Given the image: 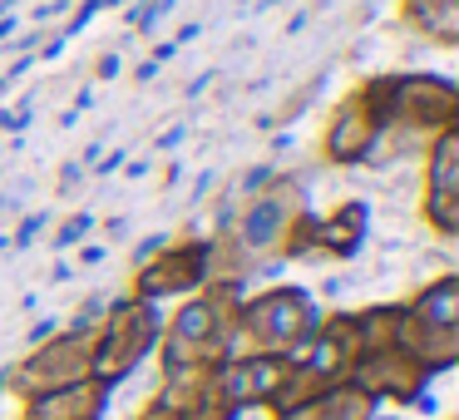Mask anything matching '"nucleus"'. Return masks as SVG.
Masks as SVG:
<instances>
[{
    "instance_id": "obj_11",
    "label": "nucleus",
    "mask_w": 459,
    "mask_h": 420,
    "mask_svg": "<svg viewBox=\"0 0 459 420\" xmlns=\"http://www.w3.org/2000/svg\"><path fill=\"white\" fill-rule=\"evenodd\" d=\"M208 277H212V242L208 238H173L139 262L129 297H143V302L188 297V292H198Z\"/></svg>"
},
{
    "instance_id": "obj_14",
    "label": "nucleus",
    "mask_w": 459,
    "mask_h": 420,
    "mask_svg": "<svg viewBox=\"0 0 459 420\" xmlns=\"http://www.w3.org/2000/svg\"><path fill=\"white\" fill-rule=\"evenodd\" d=\"M376 416H380V406L356 386V381L307 390V396L281 400L277 410H267V420H376Z\"/></svg>"
},
{
    "instance_id": "obj_1",
    "label": "nucleus",
    "mask_w": 459,
    "mask_h": 420,
    "mask_svg": "<svg viewBox=\"0 0 459 420\" xmlns=\"http://www.w3.org/2000/svg\"><path fill=\"white\" fill-rule=\"evenodd\" d=\"M307 228H311L307 188L291 173H272V179H262L238 203L228 228L218 238H208L212 242V277L242 287L252 272L307 258Z\"/></svg>"
},
{
    "instance_id": "obj_12",
    "label": "nucleus",
    "mask_w": 459,
    "mask_h": 420,
    "mask_svg": "<svg viewBox=\"0 0 459 420\" xmlns=\"http://www.w3.org/2000/svg\"><path fill=\"white\" fill-rule=\"evenodd\" d=\"M420 218L439 242L459 238V129H445L420 149Z\"/></svg>"
},
{
    "instance_id": "obj_9",
    "label": "nucleus",
    "mask_w": 459,
    "mask_h": 420,
    "mask_svg": "<svg viewBox=\"0 0 459 420\" xmlns=\"http://www.w3.org/2000/svg\"><path fill=\"white\" fill-rule=\"evenodd\" d=\"M360 356H366V327H360V307L356 311H321L316 331L307 337V346L291 356V390L287 400L307 396L321 386H341L356 376ZM277 410V406H272Z\"/></svg>"
},
{
    "instance_id": "obj_2",
    "label": "nucleus",
    "mask_w": 459,
    "mask_h": 420,
    "mask_svg": "<svg viewBox=\"0 0 459 420\" xmlns=\"http://www.w3.org/2000/svg\"><path fill=\"white\" fill-rule=\"evenodd\" d=\"M238 282L208 277L198 292L178 297V307L159 321V371L178 376V371H208L238 351Z\"/></svg>"
},
{
    "instance_id": "obj_8",
    "label": "nucleus",
    "mask_w": 459,
    "mask_h": 420,
    "mask_svg": "<svg viewBox=\"0 0 459 420\" xmlns=\"http://www.w3.org/2000/svg\"><path fill=\"white\" fill-rule=\"evenodd\" d=\"M159 302L143 297H119L104 307V317L94 321V381L100 386H119L143 366V356H153L159 346Z\"/></svg>"
},
{
    "instance_id": "obj_16",
    "label": "nucleus",
    "mask_w": 459,
    "mask_h": 420,
    "mask_svg": "<svg viewBox=\"0 0 459 420\" xmlns=\"http://www.w3.org/2000/svg\"><path fill=\"white\" fill-rule=\"evenodd\" d=\"M104 406H109V386L84 381V386L55 390V396H40V400H21L15 420H104Z\"/></svg>"
},
{
    "instance_id": "obj_13",
    "label": "nucleus",
    "mask_w": 459,
    "mask_h": 420,
    "mask_svg": "<svg viewBox=\"0 0 459 420\" xmlns=\"http://www.w3.org/2000/svg\"><path fill=\"white\" fill-rule=\"evenodd\" d=\"M218 390L238 416L247 410H272L287 400L291 390V356H252V351H232L218 366Z\"/></svg>"
},
{
    "instance_id": "obj_6",
    "label": "nucleus",
    "mask_w": 459,
    "mask_h": 420,
    "mask_svg": "<svg viewBox=\"0 0 459 420\" xmlns=\"http://www.w3.org/2000/svg\"><path fill=\"white\" fill-rule=\"evenodd\" d=\"M360 327H366V356H360V366L351 381H356L376 406H415L435 376L395 341V302L360 307Z\"/></svg>"
},
{
    "instance_id": "obj_3",
    "label": "nucleus",
    "mask_w": 459,
    "mask_h": 420,
    "mask_svg": "<svg viewBox=\"0 0 459 420\" xmlns=\"http://www.w3.org/2000/svg\"><path fill=\"white\" fill-rule=\"evenodd\" d=\"M395 341L429 376L459 366V272H445L395 302Z\"/></svg>"
},
{
    "instance_id": "obj_7",
    "label": "nucleus",
    "mask_w": 459,
    "mask_h": 420,
    "mask_svg": "<svg viewBox=\"0 0 459 420\" xmlns=\"http://www.w3.org/2000/svg\"><path fill=\"white\" fill-rule=\"evenodd\" d=\"M84 381H94V321L45 337L40 346H30L5 371V390L15 400H40V396H55V390L84 386Z\"/></svg>"
},
{
    "instance_id": "obj_18",
    "label": "nucleus",
    "mask_w": 459,
    "mask_h": 420,
    "mask_svg": "<svg viewBox=\"0 0 459 420\" xmlns=\"http://www.w3.org/2000/svg\"><path fill=\"white\" fill-rule=\"evenodd\" d=\"M134 420H193V416H188V410H178V406H173V400L153 396V400H149V406H143V410H139V416H134Z\"/></svg>"
},
{
    "instance_id": "obj_4",
    "label": "nucleus",
    "mask_w": 459,
    "mask_h": 420,
    "mask_svg": "<svg viewBox=\"0 0 459 420\" xmlns=\"http://www.w3.org/2000/svg\"><path fill=\"white\" fill-rule=\"evenodd\" d=\"M376 100L385 119V144L425 149L435 134L459 129V94L439 74H376Z\"/></svg>"
},
{
    "instance_id": "obj_15",
    "label": "nucleus",
    "mask_w": 459,
    "mask_h": 420,
    "mask_svg": "<svg viewBox=\"0 0 459 420\" xmlns=\"http://www.w3.org/2000/svg\"><path fill=\"white\" fill-rule=\"evenodd\" d=\"M366 238V208L360 203H341L336 213H311L307 228V258H351Z\"/></svg>"
},
{
    "instance_id": "obj_10",
    "label": "nucleus",
    "mask_w": 459,
    "mask_h": 420,
    "mask_svg": "<svg viewBox=\"0 0 459 420\" xmlns=\"http://www.w3.org/2000/svg\"><path fill=\"white\" fill-rule=\"evenodd\" d=\"M385 149V119H380L376 80H360L336 100V109L321 124V159L336 169H360Z\"/></svg>"
},
{
    "instance_id": "obj_17",
    "label": "nucleus",
    "mask_w": 459,
    "mask_h": 420,
    "mask_svg": "<svg viewBox=\"0 0 459 420\" xmlns=\"http://www.w3.org/2000/svg\"><path fill=\"white\" fill-rule=\"evenodd\" d=\"M400 5V25L415 31L420 40L455 50L459 45V0H395Z\"/></svg>"
},
{
    "instance_id": "obj_5",
    "label": "nucleus",
    "mask_w": 459,
    "mask_h": 420,
    "mask_svg": "<svg viewBox=\"0 0 459 420\" xmlns=\"http://www.w3.org/2000/svg\"><path fill=\"white\" fill-rule=\"evenodd\" d=\"M321 307L307 287H262L252 297L238 302V351L252 356H297L307 346V337L316 331Z\"/></svg>"
}]
</instances>
